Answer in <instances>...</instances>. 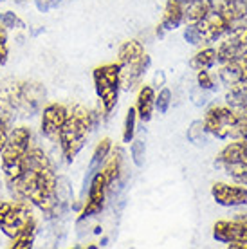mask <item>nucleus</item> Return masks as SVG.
<instances>
[{
	"instance_id": "nucleus-1",
	"label": "nucleus",
	"mask_w": 247,
	"mask_h": 249,
	"mask_svg": "<svg viewBox=\"0 0 247 249\" xmlns=\"http://www.w3.org/2000/svg\"><path fill=\"white\" fill-rule=\"evenodd\" d=\"M56 174L47 156L40 148H31L22 157V174L15 181L7 182L15 199L29 200L45 213V217H56L58 195H56Z\"/></svg>"
},
{
	"instance_id": "nucleus-2",
	"label": "nucleus",
	"mask_w": 247,
	"mask_h": 249,
	"mask_svg": "<svg viewBox=\"0 0 247 249\" xmlns=\"http://www.w3.org/2000/svg\"><path fill=\"white\" fill-rule=\"evenodd\" d=\"M94 124H96V112H90L81 105L72 107V112H69L67 121L63 123L58 134V143L62 146L63 157L69 162L83 148L87 136L94 128Z\"/></svg>"
},
{
	"instance_id": "nucleus-3",
	"label": "nucleus",
	"mask_w": 247,
	"mask_h": 249,
	"mask_svg": "<svg viewBox=\"0 0 247 249\" xmlns=\"http://www.w3.org/2000/svg\"><path fill=\"white\" fill-rule=\"evenodd\" d=\"M29 146H31V130L27 126H17L9 132L6 146L0 152L6 182L15 181L22 174V157L25 156Z\"/></svg>"
},
{
	"instance_id": "nucleus-4",
	"label": "nucleus",
	"mask_w": 247,
	"mask_h": 249,
	"mask_svg": "<svg viewBox=\"0 0 247 249\" xmlns=\"http://www.w3.org/2000/svg\"><path fill=\"white\" fill-rule=\"evenodd\" d=\"M231 27L233 25L229 24L215 7L204 18L198 20L197 24H188V27L184 29V38L186 42H190L192 45L211 44L218 38H222L224 35H228Z\"/></svg>"
},
{
	"instance_id": "nucleus-5",
	"label": "nucleus",
	"mask_w": 247,
	"mask_h": 249,
	"mask_svg": "<svg viewBox=\"0 0 247 249\" xmlns=\"http://www.w3.org/2000/svg\"><path fill=\"white\" fill-rule=\"evenodd\" d=\"M94 85H96V92H98L103 110L106 114L112 112V108L118 103V94L121 87V63H106V65H99L94 69Z\"/></svg>"
},
{
	"instance_id": "nucleus-6",
	"label": "nucleus",
	"mask_w": 247,
	"mask_h": 249,
	"mask_svg": "<svg viewBox=\"0 0 247 249\" xmlns=\"http://www.w3.org/2000/svg\"><path fill=\"white\" fill-rule=\"evenodd\" d=\"M204 126L208 134L216 139H238L242 126V116L231 107H211L206 112Z\"/></svg>"
},
{
	"instance_id": "nucleus-7",
	"label": "nucleus",
	"mask_w": 247,
	"mask_h": 249,
	"mask_svg": "<svg viewBox=\"0 0 247 249\" xmlns=\"http://www.w3.org/2000/svg\"><path fill=\"white\" fill-rule=\"evenodd\" d=\"M33 218L31 202L24 199L0 202V230L7 237H15L22 228Z\"/></svg>"
},
{
	"instance_id": "nucleus-8",
	"label": "nucleus",
	"mask_w": 247,
	"mask_h": 249,
	"mask_svg": "<svg viewBox=\"0 0 247 249\" xmlns=\"http://www.w3.org/2000/svg\"><path fill=\"white\" fill-rule=\"evenodd\" d=\"M247 54V24H238L231 27L228 38L216 49V62L228 63L240 60Z\"/></svg>"
},
{
	"instance_id": "nucleus-9",
	"label": "nucleus",
	"mask_w": 247,
	"mask_h": 249,
	"mask_svg": "<svg viewBox=\"0 0 247 249\" xmlns=\"http://www.w3.org/2000/svg\"><path fill=\"white\" fill-rule=\"evenodd\" d=\"M213 237L218 242L229 244L231 249H247V222L236 220H218L213 226Z\"/></svg>"
},
{
	"instance_id": "nucleus-10",
	"label": "nucleus",
	"mask_w": 247,
	"mask_h": 249,
	"mask_svg": "<svg viewBox=\"0 0 247 249\" xmlns=\"http://www.w3.org/2000/svg\"><path fill=\"white\" fill-rule=\"evenodd\" d=\"M43 100H45V89L38 81H22L17 112L22 114L24 118H31L42 110Z\"/></svg>"
},
{
	"instance_id": "nucleus-11",
	"label": "nucleus",
	"mask_w": 247,
	"mask_h": 249,
	"mask_svg": "<svg viewBox=\"0 0 247 249\" xmlns=\"http://www.w3.org/2000/svg\"><path fill=\"white\" fill-rule=\"evenodd\" d=\"M106 192H108V182H106V177L103 175V172L99 170L98 174L92 177L90 184H88V199H87V204L80 215V220L90 218L103 212Z\"/></svg>"
},
{
	"instance_id": "nucleus-12",
	"label": "nucleus",
	"mask_w": 247,
	"mask_h": 249,
	"mask_svg": "<svg viewBox=\"0 0 247 249\" xmlns=\"http://www.w3.org/2000/svg\"><path fill=\"white\" fill-rule=\"evenodd\" d=\"M69 118V110L65 105L60 103H49L42 112V134L51 141L58 143V134L63 123Z\"/></svg>"
},
{
	"instance_id": "nucleus-13",
	"label": "nucleus",
	"mask_w": 247,
	"mask_h": 249,
	"mask_svg": "<svg viewBox=\"0 0 247 249\" xmlns=\"http://www.w3.org/2000/svg\"><path fill=\"white\" fill-rule=\"evenodd\" d=\"M211 195L216 204L233 208V206L247 204V188L244 184H226V182H215L211 188Z\"/></svg>"
},
{
	"instance_id": "nucleus-14",
	"label": "nucleus",
	"mask_w": 247,
	"mask_h": 249,
	"mask_svg": "<svg viewBox=\"0 0 247 249\" xmlns=\"http://www.w3.org/2000/svg\"><path fill=\"white\" fill-rule=\"evenodd\" d=\"M148 67H150V56L146 53L139 60H136V62L121 65V76H119L121 89H124V90H136L137 85H141L142 76H144Z\"/></svg>"
},
{
	"instance_id": "nucleus-15",
	"label": "nucleus",
	"mask_w": 247,
	"mask_h": 249,
	"mask_svg": "<svg viewBox=\"0 0 247 249\" xmlns=\"http://www.w3.org/2000/svg\"><path fill=\"white\" fill-rule=\"evenodd\" d=\"M182 22H184V6H182V0H168L161 24L157 27V35L164 36V33L177 29Z\"/></svg>"
},
{
	"instance_id": "nucleus-16",
	"label": "nucleus",
	"mask_w": 247,
	"mask_h": 249,
	"mask_svg": "<svg viewBox=\"0 0 247 249\" xmlns=\"http://www.w3.org/2000/svg\"><path fill=\"white\" fill-rule=\"evenodd\" d=\"M110 150H112V141L108 139V137H105V139L96 146V150H94V154H92V159H90V162H88V168H87L85 179H83V190H81V195H85L87 190H88V184H90V181H92V177L98 174L99 170L103 168V164H105L106 157H108V154H110Z\"/></svg>"
},
{
	"instance_id": "nucleus-17",
	"label": "nucleus",
	"mask_w": 247,
	"mask_h": 249,
	"mask_svg": "<svg viewBox=\"0 0 247 249\" xmlns=\"http://www.w3.org/2000/svg\"><path fill=\"white\" fill-rule=\"evenodd\" d=\"M231 164H244L247 166V144L242 141H235V143L228 144L226 148L218 154L215 161V166L218 168H226Z\"/></svg>"
},
{
	"instance_id": "nucleus-18",
	"label": "nucleus",
	"mask_w": 247,
	"mask_h": 249,
	"mask_svg": "<svg viewBox=\"0 0 247 249\" xmlns=\"http://www.w3.org/2000/svg\"><path fill=\"white\" fill-rule=\"evenodd\" d=\"M215 7L233 27L242 24L247 17V0H218Z\"/></svg>"
},
{
	"instance_id": "nucleus-19",
	"label": "nucleus",
	"mask_w": 247,
	"mask_h": 249,
	"mask_svg": "<svg viewBox=\"0 0 247 249\" xmlns=\"http://www.w3.org/2000/svg\"><path fill=\"white\" fill-rule=\"evenodd\" d=\"M184 6V20L188 24H197L198 20H202L215 9V2L213 0H188L182 2Z\"/></svg>"
},
{
	"instance_id": "nucleus-20",
	"label": "nucleus",
	"mask_w": 247,
	"mask_h": 249,
	"mask_svg": "<svg viewBox=\"0 0 247 249\" xmlns=\"http://www.w3.org/2000/svg\"><path fill=\"white\" fill-rule=\"evenodd\" d=\"M218 76H220L222 83H226L228 87L235 85V83H240V81H246L247 71H246L244 62H242V58L240 60H233V62L222 63V67L218 71Z\"/></svg>"
},
{
	"instance_id": "nucleus-21",
	"label": "nucleus",
	"mask_w": 247,
	"mask_h": 249,
	"mask_svg": "<svg viewBox=\"0 0 247 249\" xmlns=\"http://www.w3.org/2000/svg\"><path fill=\"white\" fill-rule=\"evenodd\" d=\"M154 107H155V92L150 85H144V87L139 90V96H137V107L136 112L137 118L141 119L142 123H146L152 119V114H154Z\"/></svg>"
},
{
	"instance_id": "nucleus-22",
	"label": "nucleus",
	"mask_w": 247,
	"mask_h": 249,
	"mask_svg": "<svg viewBox=\"0 0 247 249\" xmlns=\"http://www.w3.org/2000/svg\"><path fill=\"white\" fill-rule=\"evenodd\" d=\"M226 101L231 108H235L236 112L247 110V81H240L231 85L226 94Z\"/></svg>"
},
{
	"instance_id": "nucleus-23",
	"label": "nucleus",
	"mask_w": 247,
	"mask_h": 249,
	"mask_svg": "<svg viewBox=\"0 0 247 249\" xmlns=\"http://www.w3.org/2000/svg\"><path fill=\"white\" fill-rule=\"evenodd\" d=\"M121 166H123V150L116 148L114 150V156L105 161V166L101 168L103 175L106 177V182H108V190L114 182H118L119 175H121Z\"/></svg>"
},
{
	"instance_id": "nucleus-24",
	"label": "nucleus",
	"mask_w": 247,
	"mask_h": 249,
	"mask_svg": "<svg viewBox=\"0 0 247 249\" xmlns=\"http://www.w3.org/2000/svg\"><path fill=\"white\" fill-rule=\"evenodd\" d=\"M35 235H36V220L33 217L31 220L11 238V248L29 249L33 246V242H35Z\"/></svg>"
},
{
	"instance_id": "nucleus-25",
	"label": "nucleus",
	"mask_w": 247,
	"mask_h": 249,
	"mask_svg": "<svg viewBox=\"0 0 247 249\" xmlns=\"http://www.w3.org/2000/svg\"><path fill=\"white\" fill-rule=\"evenodd\" d=\"M142 54H144V47H142L141 42H137V40H126V42L119 47V53H118L119 60L118 62L121 63V65H124V63L139 60Z\"/></svg>"
},
{
	"instance_id": "nucleus-26",
	"label": "nucleus",
	"mask_w": 247,
	"mask_h": 249,
	"mask_svg": "<svg viewBox=\"0 0 247 249\" xmlns=\"http://www.w3.org/2000/svg\"><path fill=\"white\" fill-rule=\"evenodd\" d=\"M215 63H216V49L206 47V49L198 51L197 54L192 58L190 65H192V69H195V71H208V69H211Z\"/></svg>"
},
{
	"instance_id": "nucleus-27",
	"label": "nucleus",
	"mask_w": 247,
	"mask_h": 249,
	"mask_svg": "<svg viewBox=\"0 0 247 249\" xmlns=\"http://www.w3.org/2000/svg\"><path fill=\"white\" fill-rule=\"evenodd\" d=\"M206 134H208V130L204 126V121H193L192 126L188 128V139L198 146L206 144Z\"/></svg>"
},
{
	"instance_id": "nucleus-28",
	"label": "nucleus",
	"mask_w": 247,
	"mask_h": 249,
	"mask_svg": "<svg viewBox=\"0 0 247 249\" xmlns=\"http://www.w3.org/2000/svg\"><path fill=\"white\" fill-rule=\"evenodd\" d=\"M136 119H137L136 108H132V107H130L128 112H126L124 128H123V141L124 143H132V139H134V134H136Z\"/></svg>"
},
{
	"instance_id": "nucleus-29",
	"label": "nucleus",
	"mask_w": 247,
	"mask_h": 249,
	"mask_svg": "<svg viewBox=\"0 0 247 249\" xmlns=\"http://www.w3.org/2000/svg\"><path fill=\"white\" fill-rule=\"evenodd\" d=\"M130 154H132V161L136 166L144 164V154H146V146L142 139H132V146H130Z\"/></svg>"
},
{
	"instance_id": "nucleus-30",
	"label": "nucleus",
	"mask_w": 247,
	"mask_h": 249,
	"mask_svg": "<svg viewBox=\"0 0 247 249\" xmlns=\"http://www.w3.org/2000/svg\"><path fill=\"white\" fill-rule=\"evenodd\" d=\"M0 25H2L4 29H22V27H25L24 20L20 18V17H17V15L11 11L0 13Z\"/></svg>"
},
{
	"instance_id": "nucleus-31",
	"label": "nucleus",
	"mask_w": 247,
	"mask_h": 249,
	"mask_svg": "<svg viewBox=\"0 0 247 249\" xmlns=\"http://www.w3.org/2000/svg\"><path fill=\"white\" fill-rule=\"evenodd\" d=\"M224 170H226V174H228L233 181L247 186V166H244V164H231V166H226Z\"/></svg>"
},
{
	"instance_id": "nucleus-32",
	"label": "nucleus",
	"mask_w": 247,
	"mask_h": 249,
	"mask_svg": "<svg viewBox=\"0 0 247 249\" xmlns=\"http://www.w3.org/2000/svg\"><path fill=\"white\" fill-rule=\"evenodd\" d=\"M170 103H172V92L170 89H162L161 92L155 96V107L161 114H166L168 108H170Z\"/></svg>"
},
{
	"instance_id": "nucleus-33",
	"label": "nucleus",
	"mask_w": 247,
	"mask_h": 249,
	"mask_svg": "<svg viewBox=\"0 0 247 249\" xmlns=\"http://www.w3.org/2000/svg\"><path fill=\"white\" fill-rule=\"evenodd\" d=\"M9 121H11V114H0V152L4 150L9 137Z\"/></svg>"
},
{
	"instance_id": "nucleus-34",
	"label": "nucleus",
	"mask_w": 247,
	"mask_h": 249,
	"mask_svg": "<svg viewBox=\"0 0 247 249\" xmlns=\"http://www.w3.org/2000/svg\"><path fill=\"white\" fill-rule=\"evenodd\" d=\"M197 81H198V87L200 89H215V83H213V78L210 76L208 71H198V76H197Z\"/></svg>"
},
{
	"instance_id": "nucleus-35",
	"label": "nucleus",
	"mask_w": 247,
	"mask_h": 249,
	"mask_svg": "<svg viewBox=\"0 0 247 249\" xmlns=\"http://www.w3.org/2000/svg\"><path fill=\"white\" fill-rule=\"evenodd\" d=\"M7 60V35L6 29L0 25V67L6 63Z\"/></svg>"
},
{
	"instance_id": "nucleus-36",
	"label": "nucleus",
	"mask_w": 247,
	"mask_h": 249,
	"mask_svg": "<svg viewBox=\"0 0 247 249\" xmlns=\"http://www.w3.org/2000/svg\"><path fill=\"white\" fill-rule=\"evenodd\" d=\"M35 4H36L38 11L42 13H49L53 11V9H56V7L62 4V0H35Z\"/></svg>"
},
{
	"instance_id": "nucleus-37",
	"label": "nucleus",
	"mask_w": 247,
	"mask_h": 249,
	"mask_svg": "<svg viewBox=\"0 0 247 249\" xmlns=\"http://www.w3.org/2000/svg\"><path fill=\"white\" fill-rule=\"evenodd\" d=\"M236 141H242V143L247 144V119L242 118V126H240V134H238V139Z\"/></svg>"
},
{
	"instance_id": "nucleus-38",
	"label": "nucleus",
	"mask_w": 247,
	"mask_h": 249,
	"mask_svg": "<svg viewBox=\"0 0 247 249\" xmlns=\"http://www.w3.org/2000/svg\"><path fill=\"white\" fill-rule=\"evenodd\" d=\"M242 62H244V65H246V71H247V54L244 58H242ZM247 81V80H246Z\"/></svg>"
},
{
	"instance_id": "nucleus-39",
	"label": "nucleus",
	"mask_w": 247,
	"mask_h": 249,
	"mask_svg": "<svg viewBox=\"0 0 247 249\" xmlns=\"http://www.w3.org/2000/svg\"><path fill=\"white\" fill-rule=\"evenodd\" d=\"M238 218H242V220H246V222H247V215H240Z\"/></svg>"
},
{
	"instance_id": "nucleus-40",
	"label": "nucleus",
	"mask_w": 247,
	"mask_h": 249,
	"mask_svg": "<svg viewBox=\"0 0 247 249\" xmlns=\"http://www.w3.org/2000/svg\"><path fill=\"white\" fill-rule=\"evenodd\" d=\"M242 24H247V17H246V18H244V22H242Z\"/></svg>"
},
{
	"instance_id": "nucleus-41",
	"label": "nucleus",
	"mask_w": 247,
	"mask_h": 249,
	"mask_svg": "<svg viewBox=\"0 0 247 249\" xmlns=\"http://www.w3.org/2000/svg\"><path fill=\"white\" fill-rule=\"evenodd\" d=\"M15 2H18V4H22V2H24V0H15Z\"/></svg>"
},
{
	"instance_id": "nucleus-42",
	"label": "nucleus",
	"mask_w": 247,
	"mask_h": 249,
	"mask_svg": "<svg viewBox=\"0 0 247 249\" xmlns=\"http://www.w3.org/2000/svg\"><path fill=\"white\" fill-rule=\"evenodd\" d=\"M0 2H2V0H0Z\"/></svg>"
}]
</instances>
